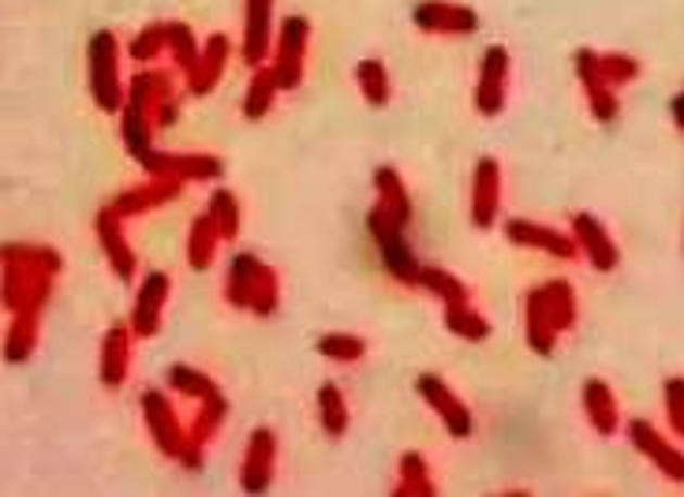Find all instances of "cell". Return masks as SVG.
<instances>
[{"label": "cell", "mask_w": 684, "mask_h": 497, "mask_svg": "<svg viewBox=\"0 0 684 497\" xmlns=\"http://www.w3.org/2000/svg\"><path fill=\"white\" fill-rule=\"evenodd\" d=\"M677 124H681V128H684V98L677 101Z\"/></svg>", "instance_id": "2"}, {"label": "cell", "mask_w": 684, "mask_h": 497, "mask_svg": "<svg viewBox=\"0 0 684 497\" xmlns=\"http://www.w3.org/2000/svg\"><path fill=\"white\" fill-rule=\"evenodd\" d=\"M632 437L639 442V449H647L651 457L662 464L666 471H670L673 479H684V460L677 457V453H670V449H662V445H655L658 437L651 434V426H644V423H632Z\"/></svg>", "instance_id": "1"}]
</instances>
